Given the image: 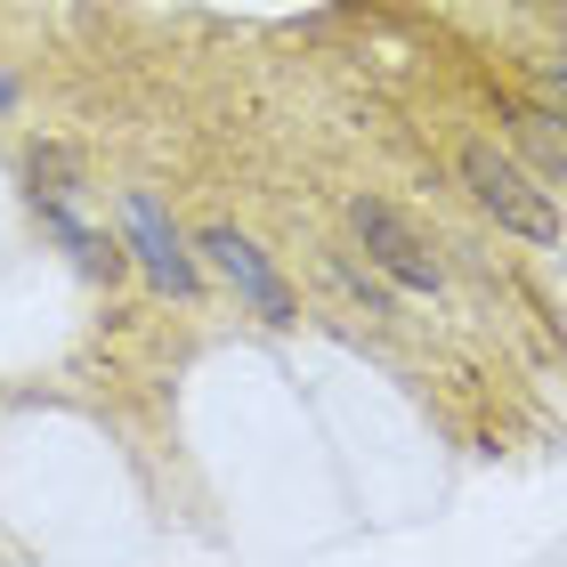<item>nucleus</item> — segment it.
Here are the masks:
<instances>
[{
    "instance_id": "423d86ee",
    "label": "nucleus",
    "mask_w": 567,
    "mask_h": 567,
    "mask_svg": "<svg viewBox=\"0 0 567 567\" xmlns=\"http://www.w3.org/2000/svg\"><path fill=\"white\" fill-rule=\"evenodd\" d=\"M535 82H544V97L567 114V65H559V58H544V65H535Z\"/></svg>"
},
{
    "instance_id": "0eeeda50",
    "label": "nucleus",
    "mask_w": 567,
    "mask_h": 567,
    "mask_svg": "<svg viewBox=\"0 0 567 567\" xmlns=\"http://www.w3.org/2000/svg\"><path fill=\"white\" fill-rule=\"evenodd\" d=\"M0 106H9V82H0Z\"/></svg>"
},
{
    "instance_id": "7ed1b4c3",
    "label": "nucleus",
    "mask_w": 567,
    "mask_h": 567,
    "mask_svg": "<svg viewBox=\"0 0 567 567\" xmlns=\"http://www.w3.org/2000/svg\"><path fill=\"white\" fill-rule=\"evenodd\" d=\"M195 251H203V260H212L227 284H236V300H251L268 324H292V317H300V308H292V292H284V276L268 268V251L251 244V236H236V227H203V236H195Z\"/></svg>"
},
{
    "instance_id": "f257e3e1",
    "label": "nucleus",
    "mask_w": 567,
    "mask_h": 567,
    "mask_svg": "<svg viewBox=\"0 0 567 567\" xmlns=\"http://www.w3.org/2000/svg\"><path fill=\"white\" fill-rule=\"evenodd\" d=\"M454 171H462V187H471L478 212H495V227H511V236H527V244H559V203L535 187L503 146L471 138V146L454 154Z\"/></svg>"
},
{
    "instance_id": "f03ea898",
    "label": "nucleus",
    "mask_w": 567,
    "mask_h": 567,
    "mask_svg": "<svg viewBox=\"0 0 567 567\" xmlns=\"http://www.w3.org/2000/svg\"><path fill=\"white\" fill-rule=\"evenodd\" d=\"M349 236L365 244V260L405 284V292H446V268H437V251L422 244V227L398 212V203H381V195H349Z\"/></svg>"
},
{
    "instance_id": "6e6552de",
    "label": "nucleus",
    "mask_w": 567,
    "mask_h": 567,
    "mask_svg": "<svg viewBox=\"0 0 567 567\" xmlns=\"http://www.w3.org/2000/svg\"><path fill=\"white\" fill-rule=\"evenodd\" d=\"M559 33H567V9H559Z\"/></svg>"
},
{
    "instance_id": "20e7f679",
    "label": "nucleus",
    "mask_w": 567,
    "mask_h": 567,
    "mask_svg": "<svg viewBox=\"0 0 567 567\" xmlns=\"http://www.w3.org/2000/svg\"><path fill=\"white\" fill-rule=\"evenodd\" d=\"M131 251H138V268L163 284V292H178V300L203 284L195 260H187V244L171 236V219H163V203H154V195H131Z\"/></svg>"
},
{
    "instance_id": "39448f33",
    "label": "nucleus",
    "mask_w": 567,
    "mask_h": 567,
    "mask_svg": "<svg viewBox=\"0 0 567 567\" xmlns=\"http://www.w3.org/2000/svg\"><path fill=\"white\" fill-rule=\"evenodd\" d=\"M24 178H33V203H73L82 195V163L65 146H33L24 154Z\"/></svg>"
}]
</instances>
